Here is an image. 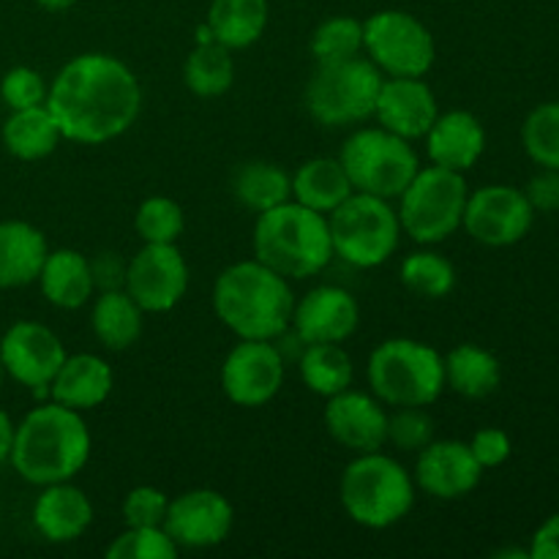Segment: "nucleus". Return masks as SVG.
Returning a JSON list of instances; mask_svg holds the SVG:
<instances>
[{
    "instance_id": "1",
    "label": "nucleus",
    "mask_w": 559,
    "mask_h": 559,
    "mask_svg": "<svg viewBox=\"0 0 559 559\" xmlns=\"http://www.w3.org/2000/svg\"><path fill=\"white\" fill-rule=\"evenodd\" d=\"M47 109L63 140L104 145L136 123L142 112V85L115 55L82 52L49 82Z\"/></svg>"
},
{
    "instance_id": "17",
    "label": "nucleus",
    "mask_w": 559,
    "mask_h": 559,
    "mask_svg": "<svg viewBox=\"0 0 559 559\" xmlns=\"http://www.w3.org/2000/svg\"><path fill=\"white\" fill-rule=\"evenodd\" d=\"M480 478L484 467L462 440H431L415 459V486L435 500H462L478 489Z\"/></svg>"
},
{
    "instance_id": "14",
    "label": "nucleus",
    "mask_w": 559,
    "mask_h": 559,
    "mask_svg": "<svg viewBox=\"0 0 559 559\" xmlns=\"http://www.w3.org/2000/svg\"><path fill=\"white\" fill-rule=\"evenodd\" d=\"M126 293L145 314L173 311L189 293V262L180 254L178 243H142L129 260Z\"/></svg>"
},
{
    "instance_id": "42",
    "label": "nucleus",
    "mask_w": 559,
    "mask_h": 559,
    "mask_svg": "<svg viewBox=\"0 0 559 559\" xmlns=\"http://www.w3.org/2000/svg\"><path fill=\"white\" fill-rule=\"evenodd\" d=\"M473 456L478 459V464L484 469H495L502 467V464L511 459L513 453V442L508 437V431L497 429V426H486V429L475 431L473 440L467 442Z\"/></svg>"
},
{
    "instance_id": "8",
    "label": "nucleus",
    "mask_w": 559,
    "mask_h": 559,
    "mask_svg": "<svg viewBox=\"0 0 559 559\" xmlns=\"http://www.w3.org/2000/svg\"><path fill=\"white\" fill-rule=\"evenodd\" d=\"M382 80L385 74L366 55L338 63H317L304 93L306 109L325 129L364 123L374 118Z\"/></svg>"
},
{
    "instance_id": "26",
    "label": "nucleus",
    "mask_w": 559,
    "mask_h": 559,
    "mask_svg": "<svg viewBox=\"0 0 559 559\" xmlns=\"http://www.w3.org/2000/svg\"><path fill=\"white\" fill-rule=\"evenodd\" d=\"M91 331L104 349L123 353L140 342L145 331V311L126 289H107L93 300Z\"/></svg>"
},
{
    "instance_id": "41",
    "label": "nucleus",
    "mask_w": 559,
    "mask_h": 559,
    "mask_svg": "<svg viewBox=\"0 0 559 559\" xmlns=\"http://www.w3.org/2000/svg\"><path fill=\"white\" fill-rule=\"evenodd\" d=\"M169 497L156 486H134L129 495L123 497V522L126 527H164L167 519Z\"/></svg>"
},
{
    "instance_id": "36",
    "label": "nucleus",
    "mask_w": 559,
    "mask_h": 559,
    "mask_svg": "<svg viewBox=\"0 0 559 559\" xmlns=\"http://www.w3.org/2000/svg\"><path fill=\"white\" fill-rule=\"evenodd\" d=\"M522 145L538 167L559 169V102L538 104L524 118Z\"/></svg>"
},
{
    "instance_id": "21",
    "label": "nucleus",
    "mask_w": 559,
    "mask_h": 559,
    "mask_svg": "<svg viewBox=\"0 0 559 559\" xmlns=\"http://www.w3.org/2000/svg\"><path fill=\"white\" fill-rule=\"evenodd\" d=\"M426 156L437 167L467 173L480 162L486 151V129L478 115L467 109L440 112L431 129L426 131Z\"/></svg>"
},
{
    "instance_id": "16",
    "label": "nucleus",
    "mask_w": 559,
    "mask_h": 559,
    "mask_svg": "<svg viewBox=\"0 0 559 559\" xmlns=\"http://www.w3.org/2000/svg\"><path fill=\"white\" fill-rule=\"evenodd\" d=\"M233 527V502L216 489H189L173 497L164 519V530L178 549H213L229 538Z\"/></svg>"
},
{
    "instance_id": "10",
    "label": "nucleus",
    "mask_w": 559,
    "mask_h": 559,
    "mask_svg": "<svg viewBox=\"0 0 559 559\" xmlns=\"http://www.w3.org/2000/svg\"><path fill=\"white\" fill-rule=\"evenodd\" d=\"M344 173L355 191L399 200L415 173L420 169V158L413 142L391 134L388 129H358L347 136L338 153Z\"/></svg>"
},
{
    "instance_id": "13",
    "label": "nucleus",
    "mask_w": 559,
    "mask_h": 559,
    "mask_svg": "<svg viewBox=\"0 0 559 559\" xmlns=\"http://www.w3.org/2000/svg\"><path fill=\"white\" fill-rule=\"evenodd\" d=\"M287 374V360L276 342L240 338L222 364V391L235 407L257 409L278 396Z\"/></svg>"
},
{
    "instance_id": "20",
    "label": "nucleus",
    "mask_w": 559,
    "mask_h": 559,
    "mask_svg": "<svg viewBox=\"0 0 559 559\" xmlns=\"http://www.w3.org/2000/svg\"><path fill=\"white\" fill-rule=\"evenodd\" d=\"M440 115L437 96L424 76H385L374 104V118L391 134L415 142Z\"/></svg>"
},
{
    "instance_id": "44",
    "label": "nucleus",
    "mask_w": 559,
    "mask_h": 559,
    "mask_svg": "<svg viewBox=\"0 0 559 559\" xmlns=\"http://www.w3.org/2000/svg\"><path fill=\"white\" fill-rule=\"evenodd\" d=\"M533 211H559V169H544V173L535 175L533 180L524 189Z\"/></svg>"
},
{
    "instance_id": "4",
    "label": "nucleus",
    "mask_w": 559,
    "mask_h": 559,
    "mask_svg": "<svg viewBox=\"0 0 559 559\" xmlns=\"http://www.w3.org/2000/svg\"><path fill=\"white\" fill-rule=\"evenodd\" d=\"M251 246H254L257 260L265 262L289 282L317 276L333 260L328 216L295 200L257 213Z\"/></svg>"
},
{
    "instance_id": "39",
    "label": "nucleus",
    "mask_w": 559,
    "mask_h": 559,
    "mask_svg": "<svg viewBox=\"0 0 559 559\" xmlns=\"http://www.w3.org/2000/svg\"><path fill=\"white\" fill-rule=\"evenodd\" d=\"M435 440V418L426 413V407H396V413L388 415V442L399 451H415L426 448Z\"/></svg>"
},
{
    "instance_id": "7",
    "label": "nucleus",
    "mask_w": 559,
    "mask_h": 559,
    "mask_svg": "<svg viewBox=\"0 0 559 559\" xmlns=\"http://www.w3.org/2000/svg\"><path fill=\"white\" fill-rule=\"evenodd\" d=\"M333 257L353 267H380L396 254L402 243V222L391 200L353 191L338 207L328 213Z\"/></svg>"
},
{
    "instance_id": "11",
    "label": "nucleus",
    "mask_w": 559,
    "mask_h": 559,
    "mask_svg": "<svg viewBox=\"0 0 559 559\" xmlns=\"http://www.w3.org/2000/svg\"><path fill=\"white\" fill-rule=\"evenodd\" d=\"M364 55L385 76H426L437 60V44L415 14L382 9L364 22Z\"/></svg>"
},
{
    "instance_id": "37",
    "label": "nucleus",
    "mask_w": 559,
    "mask_h": 559,
    "mask_svg": "<svg viewBox=\"0 0 559 559\" xmlns=\"http://www.w3.org/2000/svg\"><path fill=\"white\" fill-rule=\"evenodd\" d=\"M134 229L142 243H178L186 229V213L173 197H147L134 213Z\"/></svg>"
},
{
    "instance_id": "3",
    "label": "nucleus",
    "mask_w": 559,
    "mask_h": 559,
    "mask_svg": "<svg viewBox=\"0 0 559 559\" xmlns=\"http://www.w3.org/2000/svg\"><path fill=\"white\" fill-rule=\"evenodd\" d=\"M295 300L289 278L257 257L224 267L213 284V311L238 338L273 342L282 336L293 325Z\"/></svg>"
},
{
    "instance_id": "49",
    "label": "nucleus",
    "mask_w": 559,
    "mask_h": 559,
    "mask_svg": "<svg viewBox=\"0 0 559 559\" xmlns=\"http://www.w3.org/2000/svg\"><path fill=\"white\" fill-rule=\"evenodd\" d=\"M3 374H5V371H3V364H0V385H3Z\"/></svg>"
},
{
    "instance_id": "2",
    "label": "nucleus",
    "mask_w": 559,
    "mask_h": 559,
    "mask_svg": "<svg viewBox=\"0 0 559 559\" xmlns=\"http://www.w3.org/2000/svg\"><path fill=\"white\" fill-rule=\"evenodd\" d=\"M91 451V429L82 413L49 399L14 426L9 462L27 484L49 486L74 480L85 469Z\"/></svg>"
},
{
    "instance_id": "35",
    "label": "nucleus",
    "mask_w": 559,
    "mask_h": 559,
    "mask_svg": "<svg viewBox=\"0 0 559 559\" xmlns=\"http://www.w3.org/2000/svg\"><path fill=\"white\" fill-rule=\"evenodd\" d=\"M311 58L317 63H338L364 55V22L355 16H328L311 33Z\"/></svg>"
},
{
    "instance_id": "5",
    "label": "nucleus",
    "mask_w": 559,
    "mask_h": 559,
    "mask_svg": "<svg viewBox=\"0 0 559 559\" xmlns=\"http://www.w3.org/2000/svg\"><path fill=\"white\" fill-rule=\"evenodd\" d=\"M413 473L382 451L355 453L338 480L344 513L366 530H388L415 508Z\"/></svg>"
},
{
    "instance_id": "33",
    "label": "nucleus",
    "mask_w": 559,
    "mask_h": 559,
    "mask_svg": "<svg viewBox=\"0 0 559 559\" xmlns=\"http://www.w3.org/2000/svg\"><path fill=\"white\" fill-rule=\"evenodd\" d=\"M183 85L200 98H218L235 85L233 49L224 44H197L183 60Z\"/></svg>"
},
{
    "instance_id": "34",
    "label": "nucleus",
    "mask_w": 559,
    "mask_h": 559,
    "mask_svg": "<svg viewBox=\"0 0 559 559\" xmlns=\"http://www.w3.org/2000/svg\"><path fill=\"white\" fill-rule=\"evenodd\" d=\"M399 278H402L409 293L420 295V298L440 300L456 287V267L445 254L426 246V249L404 257L402 267H399Z\"/></svg>"
},
{
    "instance_id": "6",
    "label": "nucleus",
    "mask_w": 559,
    "mask_h": 559,
    "mask_svg": "<svg viewBox=\"0 0 559 559\" xmlns=\"http://www.w3.org/2000/svg\"><path fill=\"white\" fill-rule=\"evenodd\" d=\"M371 393L385 407H431L445 391L442 355L418 338H388L366 364Z\"/></svg>"
},
{
    "instance_id": "25",
    "label": "nucleus",
    "mask_w": 559,
    "mask_h": 559,
    "mask_svg": "<svg viewBox=\"0 0 559 559\" xmlns=\"http://www.w3.org/2000/svg\"><path fill=\"white\" fill-rule=\"evenodd\" d=\"M36 282L47 304L63 311L82 309L96 293L91 276V260L76 249H49Z\"/></svg>"
},
{
    "instance_id": "43",
    "label": "nucleus",
    "mask_w": 559,
    "mask_h": 559,
    "mask_svg": "<svg viewBox=\"0 0 559 559\" xmlns=\"http://www.w3.org/2000/svg\"><path fill=\"white\" fill-rule=\"evenodd\" d=\"M126 271H129V260H123L118 251H98L91 260V276L96 293L126 289Z\"/></svg>"
},
{
    "instance_id": "27",
    "label": "nucleus",
    "mask_w": 559,
    "mask_h": 559,
    "mask_svg": "<svg viewBox=\"0 0 559 559\" xmlns=\"http://www.w3.org/2000/svg\"><path fill=\"white\" fill-rule=\"evenodd\" d=\"M63 142L58 123L47 104L27 109H11V115L3 123V145L20 162H41L52 156L58 145Z\"/></svg>"
},
{
    "instance_id": "48",
    "label": "nucleus",
    "mask_w": 559,
    "mask_h": 559,
    "mask_svg": "<svg viewBox=\"0 0 559 559\" xmlns=\"http://www.w3.org/2000/svg\"><path fill=\"white\" fill-rule=\"evenodd\" d=\"M213 41H216V36H213L211 25H207V22H202V25L197 27V44H213Z\"/></svg>"
},
{
    "instance_id": "18",
    "label": "nucleus",
    "mask_w": 559,
    "mask_h": 559,
    "mask_svg": "<svg viewBox=\"0 0 559 559\" xmlns=\"http://www.w3.org/2000/svg\"><path fill=\"white\" fill-rule=\"evenodd\" d=\"M322 424L336 445L353 453L382 451L388 442V413L385 404L374 393L347 391L328 399L322 409Z\"/></svg>"
},
{
    "instance_id": "47",
    "label": "nucleus",
    "mask_w": 559,
    "mask_h": 559,
    "mask_svg": "<svg viewBox=\"0 0 559 559\" xmlns=\"http://www.w3.org/2000/svg\"><path fill=\"white\" fill-rule=\"evenodd\" d=\"M36 3L47 11H66V9H71L76 0H36Z\"/></svg>"
},
{
    "instance_id": "29",
    "label": "nucleus",
    "mask_w": 559,
    "mask_h": 559,
    "mask_svg": "<svg viewBox=\"0 0 559 559\" xmlns=\"http://www.w3.org/2000/svg\"><path fill=\"white\" fill-rule=\"evenodd\" d=\"M353 191V183L338 158H309L293 175V200L325 216L333 207L342 205Z\"/></svg>"
},
{
    "instance_id": "28",
    "label": "nucleus",
    "mask_w": 559,
    "mask_h": 559,
    "mask_svg": "<svg viewBox=\"0 0 559 559\" xmlns=\"http://www.w3.org/2000/svg\"><path fill=\"white\" fill-rule=\"evenodd\" d=\"M442 364H445V388L473 402L491 396L502 382V366L497 355L478 344H459L442 358Z\"/></svg>"
},
{
    "instance_id": "46",
    "label": "nucleus",
    "mask_w": 559,
    "mask_h": 559,
    "mask_svg": "<svg viewBox=\"0 0 559 559\" xmlns=\"http://www.w3.org/2000/svg\"><path fill=\"white\" fill-rule=\"evenodd\" d=\"M11 442H14V424H11L9 415L0 409V464L9 462Z\"/></svg>"
},
{
    "instance_id": "40",
    "label": "nucleus",
    "mask_w": 559,
    "mask_h": 559,
    "mask_svg": "<svg viewBox=\"0 0 559 559\" xmlns=\"http://www.w3.org/2000/svg\"><path fill=\"white\" fill-rule=\"evenodd\" d=\"M47 93L49 85L31 66L9 69L3 74V80H0V98H3V104L9 109H27L38 107V104H47Z\"/></svg>"
},
{
    "instance_id": "45",
    "label": "nucleus",
    "mask_w": 559,
    "mask_h": 559,
    "mask_svg": "<svg viewBox=\"0 0 559 559\" xmlns=\"http://www.w3.org/2000/svg\"><path fill=\"white\" fill-rule=\"evenodd\" d=\"M530 559H559V513L546 519L530 540Z\"/></svg>"
},
{
    "instance_id": "15",
    "label": "nucleus",
    "mask_w": 559,
    "mask_h": 559,
    "mask_svg": "<svg viewBox=\"0 0 559 559\" xmlns=\"http://www.w3.org/2000/svg\"><path fill=\"white\" fill-rule=\"evenodd\" d=\"M66 347L52 328L33 320H20L0 338V364L3 371L33 391L49 396V382L66 360Z\"/></svg>"
},
{
    "instance_id": "12",
    "label": "nucleus",
    "mask_w": 559,
    "mask_h": 559,
    "mask_svg": "<svg viewBox=\"0 0 559 559\" xmlns=\"http://www.w3.org/2000/svg\"><path fill=\"white\" fill-rule=\"evenodd\" d=\"M533 222L535 211L524 189L508 183H491L469 191L462 227L478 243L502 249V246H513L527 238Z\"/></svg>"
},
{
    "instance_id": "30",
    "label": "nucleus",
    "mask_w": 559,
    "mask_h": 559,
    "mask_svg": "<svg viewBox=\"0 0 559 559\" xmlns=\"http://www.w3.org/2000/svg\"><path fill=\"white\" fill-rule=\"evenodd\" d=\"M267 0H211L205 22L218 44L238 52L260 41L267 27Z\"/></svg>"
},
{
    "instance_id": "23",
    "label": "nucleus",
    "mask_w": 559,
    "mask_h": 559,
    "mask_svg": "<svg viewBox=\"0 0 559 559\" xmlns=\"http://www.w3.org/2000/svg\"><path fill=\"white\" fill-rule=\"evenodd\" d=\"M115 388L112 366L93 353H76L66 355L63 366L58 374L49 382V399L63 407L76 409V413H87L96 409L109 399Z\"/></svg>"
},
{
    "instance_id": "31",
    "label": "nucleus",
    "mask_w": 559,
    "mask_h": 559,
    "mask_svg": "<svg viewBox=\"0 0 559 559\" xmlns=\"http://www.w3.org/2000/svg\"><path fill=\"white\" fill-rule=\"evenodd\" d=\"M300 380L314 396L331 399L353 388L355 364L342 344H306L298 355Z\"/></svg>"
},
{
    "instance_id": "24",
    "label": "nucleus",
    "mask_w": 559,
    "mask_h": 559,
    "mask_svg": "<svg viewBox=\"0 0 559 559\" xmlns=\"http://www.w3.org/2000/svg\"><path fill=\"white\" fill-rule=\"evenodd\" d=\"M47 254V238L31 222H0V289H20L36 282Z\"/></svg>"
},
{
    "instance_id": "32",
    "label": "nucleus",
    "mask_w": 559,
    "mask_h": 559,
    "mask_svg": "<svg viewBox=\"0 0 559 559\" xmlns=\"http://www.w3.org/2000/svg\"><path fill=\"white\" fill-rule=\"evenodd\" d=\"M233 194L249 211L265 213L293 200V175L273 162H246L233 178Z\"/></svg>"
},
{
    "instance_id": "19",
    "label": "nucleus",
    "mask_w": 559,
    "mask_h": 559,
    "mask_svg": "<svg viewBox=\"0 0 559 559\" xmlns=\"http://www.w3.org/2000/svg\"><path fill=\"white\" fill-rule=\"evenodd\" d=\"M360 322V306L353 293L322 284L295 300L293 333L304 344H344Z\"/></svg>"
},
{
    "instance_id": "38",
    "label": "nucleus",
    "mask_w": 559,
    "mask_h": 559,
    "mask_svg": "<svg viewBox=\"0 0 559 559\" xmlns=\"http://www.w3.org/2000/svg\"><path fill=\"white\" fill-rule=\"evenodd\" d=\"M104 555L107 559H178L180 549L164 527H129Z\"/></svg>"
},
{
    "instance_id": "9",
    "label": "nucleus",
    "mask_w": 559,
    "mask_h": 559,
    "mask_svg": "<svg viewBox=\"0 0 559 559\" xmlns=\"http://www.w3.org/2000/svg\"><path fill=\"white\" fill-rule=\"evenodd\" d=\"M467 197L464 173H453L437 164L420 167L407 189L399 194L396 213L402 233L420 246L442 243L462 227Z\"/></svg>"
},
{
    "instance_id": "22",
    "label": "nucleus",
    "mask_w": 559,
    "mask_h": 559,
    "mask_svg": "<svg viewBox=\"0 0 559 559\" xmlns=\"http://www.w3.org/2000/svg\"><path fill=\"white\" fill-rule=\"evenodd\" d=\"M93 524V502L71 480L41 486L33 502V527L49 544H74Z\"/></svg>"
}]
</instances>
